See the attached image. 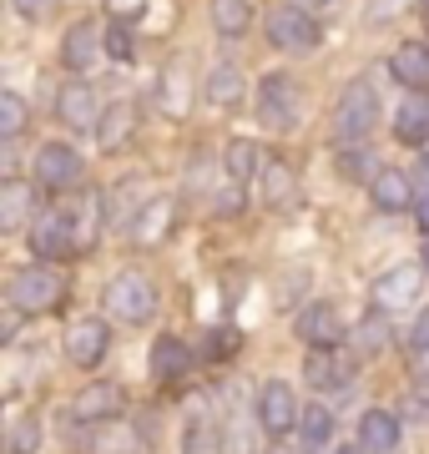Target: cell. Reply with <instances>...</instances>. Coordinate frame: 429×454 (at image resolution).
<instances>
[{"instance_id": "cell-1", "label": "cell", "mask_w": 429, "mask_h": 454, "mask_svg": "<svg viewBox=\"0 0 429 454\" xmlns=\"http://www.w3.org/2000/svg\"><path fill=\"white\" fill-rule=\"evenodd\" d=\"M11 313H20V318H31V313H51L61 309V298H66V283L51 273V268H20L16 278H11Z\"/></svg>"}, {"instance_id": "cell-2", "label": "cell", "mask_w": 429, "mask_h": 454, "mask_svg": "<svg viewBox=\"0 0 429 454\" xmlns=\"http://www.w3.org/2000/svg\"><path fill=\"white\" fill-rule=\"evenodd\" d=\"M106 309L112 318L121 324H152V313H157V288H152V278L142 273H121L106 283Z\"/></svg>"}, {"instance_id": "cell-3", "label": "cell", "mask_w": 429, "mask_h": 454, "mask_svg": "<svg viewBox=\"0 0 429 454\" xmlns=\"http://www.w3.org/2000/svg\"><path fill=\"white\" fill-rule=\"evenodd\" d=\"M374 121H379V97H374V86L369 82H354L339 97V112H333V131H339V142H363L369 131H374Z\"/></svg>"}, {"instance_id": "cell-4", "label": "cell", "mask_w": 429, "mask_h": 454, "mask_svg": "<svg viewBox=\"0 0 429 454\" xmlns=\"http://www.w3.org/2000/svg\"><path fill=\"white\" fill-rule=\"evenodd\" d=\"M31 172H35V187H46V192H71V187H82V177H86L82 157H76L66 142H46L41 146L35 162H31Z\"/></svg>"}, {"instance_id": "cell-5", "label": "cell", "mask_w": 429, "mask_h": 454, "mask_svg": "<svg viewBox=\"0 0 429 454\" xmlns=\"http://www.w3.org/2000/svg\"><path fill=\"white\" fill-rule=\"evenodd\" d=\"M258 121L268 131H288L298 121V82L293 76H283V71L263 76V86H258Z\"/></svg>"}, {"instance_id": "cell-6", "label": "cell", "mask_w": 429, "mask_h": 454, "mask_svg": "<svg viewBox=\"0 0 429 454\" xmlns=\"http://www.w3.org/2000/svg\"><path fill=\"white\" fill-rule=\"evenodd\" d=\"M318 16H308L303 5H278L268 16V41L278 51H314L318 46Z\"/></svg>"}, {"instance_id": "cell-7", "label": "cell", "mask_w": 429, "mask_h": 454, "mask_svg": "<svg viewBox=\"0 0 429 454\" xmlns=\"http://www.w3.org/2000/svg\"><path fill=\"white\" fill-rule=\"evenodd\" d=\"M76 223H71L66 212H41L31 223V253L35 258H46V262H61V258H71L76 253Z\"/></svg>"}, {"instance_id": "cell-8", "label": "cell", "mask_w": 429, "mask_h": 454, "mask_svg": "<svg viewBox=\"0 0 429 454\" xmlns=\"http://www.w3.org/2000/svg\"><path fill=\"white\" fill-rule=\"evenodd\" d=\"M112 348V328L101 324V318H82V324L66 328V358L76 369H97L101 358Z\"/></svg>"}, {"instance_id": "cell-9", "label": "cell", "mask_w": 429, "mask_h": 454, "mask_svg": "<svg viewBox=\"0 0 429 454\" xmlns=\"http://www.w3.org/2000/svg\"><path fill=\"white\" fill-rule=\"evenodd\" d=\"M258 419H263V429L268 434H283V429H298V399H293V389L283 384V379H268L263 384V394H258Z\"/></svg>"}, {"instance_id": "cell-10", "label": "cell", "mask_w": 429, "mask_h": 454, "mask_svg": "<svg viewBox=\"0 0 429 454\" xmlns=\"http://www.w3.org/2000/svg\"><path fill=\"white\" fill-rule=\"evenodd\" d=\"M101 106L97 101V91L86 82H71V86H61V97H56V116L66 121L71 131H91V127H101Z\"/></svg>"}, {"instance_id": "cell-11", "label": "cell", "mask_w": 429, "mask_h": 454, "mask_svg": "<svg viewBox=\"0 0 429 454\" xmlns=\"http://www.w3.org/2000/svg\"><path fill=\"white\" fill-rule=\"evenodd\" d=\"M106 56V35L91 26V20H82V26H71L66 35H61V61H66V71H91V66Z\"/></svg>"}, {"instance_id": "cell-12", "label": "cell", "mask_w": 429, "mask_h": 454, "mask_svg": "<svg viewBox=\"0 0 429 454\" xmlns=\"http://www.w3.org/2000/svg\"><path fill=\"white\" fill-rule=\"evenodd\" d=\"M121 404H127L121 384H112V379H97V384H86V389L76 394V419L106 424V419H116V414H121Z\"/></svg>"}, {"instance_id": "cell-13", "label": "cell", "mask_w": 429, "mask_h": 454, "mask_svg": "<svg viewBox=\"0 0 429 454\" xmlns=\"http://www.w3.org/2000/svg\"><path fill=\"white\" fill-rule=\"evenodd\" d=\"M298 339L308 343V348H324V354H329L333 343L344 339V318H339V309H329V303L303 309L298 313Z\"/></svg>"}, {"instance_id": "cell-14", "label": "cell", "mask_w": 429, "mask_h": 454, "mask_svg": "<svg viewBox=\"0 0 429 454\" xmlns=\"http://www.w3.org/2000/svg\"><path fill=\"white\" fill-rule=\"evenodd\" d=\"M389 71H394V82L404 86V91H429V46L425 41H404V46H394Z\"/></svg>"}, {"instance_id": "cell-15", "label": "cell", "mask_w": 429, "mask_h": 454, "mask_svg": "<svg viewBox=\"0 0 429 454\" xmlns=\"http://www.w3.org/2000/svg\"><path fill=\"white\" fill-rule=\"evenodd\" d=\"M359 450L363 454H394L399 450V419L389 409H363L359 419Z\"/></svg>"}, {"instance_id": "cell-16", "label": "cell", "mask_w": 429, "mask_h": 454, "mask_svg": "<svg viewBox=\"0 0 429 454\" xmlns=\"http://www.w3.org/2000/svg\"><path fill=\"white\" fill-rule=\"evenodd\" d=\"M369 197H374V207H379V212H404V207L414 202L410 172H399V167H384V172H374V182H369Z\"/></svg>"}, {"instance_id": "cell-17", "label": "cell", "mask_w": 429, "mask_h": 454, "mask_svg": "<svg viewBox=\"0 0 429 454\" xmlns=\"http://www.w3.org/2000/svg\"><path fill=\"white\" fill-rule=\"evenodd\" d=\"M187 364H192V354H187L182 339L162 333V339L152 343V379H157V384H177L182 373H187Z\"/></svg>"}, {"instance_id": "cell-18", "label": "cell", "mask_w": 429, "mask_h": 454, "mask_svg": "<svg viewBox=\"0 0 429 454\" xmlns=\"http://www.w3.org/2000/svg\"><path fill=\"white\" fill-rule=\"evenodd\" d=\"M394 142H404V146H425L429 142V101L425 97H404V101H399Z\"/></svg>"}, {"instance_id": "cell-19", "label": "cell", "mask_w": 429, "mask_h": 454, "mask_svg": "<svg viewBox=\"0 0 429 454\" xmlns=\"http://www.w3.org/2000/svg\"><path fill=\"white\" fill-rule=\"evenodd\" d=\"M157 106H162L167 116H177V121L192 112V76H187L182 66H172V71L157 76Z\"/></svg>"}, {"instance_id": "cell-20", "label": "cell", "mask_w": 429, "mask_h": 454, "mask_svg": "<svg viewBox=\"0 0 429 454\" xmlns=\"http://www.w3.org/2000/svg\"><path fill=\"white\" fill-rule=\"evenodd\" d=\"M132 131H136V106H132V101H112V106L101 112L97 137H101V146H106V152L127 146V142H132Z\"/></svg>"}, {"instance_id": "cell-21", "label": "cell", "mask_w": 429, "mask_h": 454, "mask_svg": "<svg viewBox=\"0 0 429 454\" xmlns=\"http://www.w3.org/2000/svg\"><path fill=\"white\" fill-rule=\"evenodd\" d=\"M414 293H419V268H394V273L374 278V303L379 309H399V303H410Z\"/></svg>"}, {"instance_id": "cell-22", "label": "cell", "mask_w": 429, "mask_h": 454, "mask_svg": "<svg viewBox=\"0 0 429 454\" xmlns=\"http://www.w3.org/2000/svg\"><path fill=\"white\" fill-rule=\"evenodd\" d=\"M31 207H35L31 182L11 177L5 187H0V227H5V232H16V227L26 223V217H31Z\"/></svg>"}, {"instance_id": "cell-23", "label": "cell", "mask_w": 429, "mask_h": 454, "mask_svg": "<svg viewBox=\"0 0 429 454\" xmlns=\"http://www.w3.org/2000/svg\"><path fill=\"white\" fill-rule=\"evenodd\" d=\"M167 232H172V202H142V212L132 217V238L157 247Z\"/></svg>"}, {"instance_id": "cell-24", "label": "cell", "mask_w": 429, "mask_h": 454, "mask_svg": "<svg viewBox=\"0 0 429 454\" xmlns=\"http://www.w3.org/2000/svg\"><path fill=\"white\" fill-rule=\"evenodd\" d=\"M207 16H213V31L232 41V35H248L253 5H248V0H213V5H207Z\"/></svg>"}, {"instance_id": "cell-25", "label": "cell", "mask_w": 429, "mask_h": 454, "mask_svg": "<svg viewBox=\"0 0 429 454\" xmlns=\"http://www.w3.org/2000/svg\"><path fill=\"white\" fill-rule=\"evenodd\" d=\"M243 97H248V82H243L238 66H217L213 76H207V101L213 106H238Z\"/></svg>"}, {"instance_id": "cell-26", "label": "cell", "mask_w": 429, "mask_h": 454, "mask_svg": "<svg viewBox=\"0 0 429 454\" xmlns=\"http://www.w3.org/2000/svg\"><path fill=\"white\" fill-rule=\"evenodd\" d=\"M293 197H298V177H293V167L268 162V167H263V202H268V207H288Z\"/></svg>"}, {"instance_id": "cell-27", "label": "cell", "mask_w": 429, "mask_h": 454, "mask_svg": "<svg viewBox=\"0 0 429 454\" xmlns=\"http://www.w3.org/2000/svg\"><path fill=\"white\" fill-rule=\"evenodd\" d=\"M263 172V157H258V142H248V137H238V142L228 146V182H243L248 177H258Z\"/></svg>"}, {"instance_id": "cell-28", "label": "cell", "mask_w": 429, "mask_h": 454, "mask_svg": "<svg viewBox=\"0 0 429 454\" xmlns=\"http://www.w3.org/2000/svg\"><path fill=\"white\" fill-rule=\"evenodd\" d=\"M91 454H147V444H142V434L127 429V424H106L97 434V444H91Z\"/></svg>"}, {"instance_id": "cell-29", "label": "cell", "mask_w": 429, "mask_h": 454, "mask_svg": "<svg viewBox=\"0 0 429 454\" xmlns=\"http://www.w3.org/2000/svg\"><path fill=\"white\" fill-rule=\"evenodd\" d=\"M298 439L308 444V450H324L333 439V414L324 404H314V409H303V419H298Z\"/></svg>"}, {"instance_id": "cell-30", "label": "cell", "mask_w": 429, "mask_h": 454, "mask_svg": "<svg viewBox=\"0 0 429 454\" xmlns=\"http://www.w3.org/2000/svg\"><path fill=\"white\" fill-rule=\"evenodd\" d=\"M26 121H31V112H26L20 91H0V137L16 142L20 131H26Z\"/></svg>"}, {"instance_id": "cell-31", "label": "cell", "mask_w": 429, "mask_h": 454, "mask_svg": "<svg viewBox=\"0 0 429 454\" xmlns=\"http://www.w3.org/2000/svg\"><path fill=\"white\" fill-rule=\"evenodd\" d=\"M5 450H11V454H35V450H41V419H16V424H11Z\"/></svg>"}, {"instance_id": "cell-32", "label": "cell", "mask_w": 429, "mask_h": 454, "mask_svg": "<svg viewBox=\"0 0 429 454\" xmlns=\"http://www.w3.org/2000/svg\"><path fill=\"white\" fill-rule=\"evenodd\" d=\"M106 56H112V61H136L132 26H121V20H112V26H106Z\"/></svg>"}, {"instance_id": "cell-33", "label": "cell", "mask_w": 429, "mask_h": 454, "mask_svg": "<svg viewBox=\"0 0 429 454\" xmlns=\"http://www.w3.org/2000/svg\"><path fill=\"white\" fill-rule=\"evenodd\" d=\"M339 172H344L348 182H363V172H384V167L369 157V146L359 152V142H354V152H344V157H339Z\"/></svg>"}, {"instance_id": "cell-34", "label": "cell", "mask_w": 429, "mask_h": 454, "mask_svg": "<svg viewBox=\"0 0 429 454\" xmlns=\"http://www.w3.org/2000/svg\"><path fill=\"white\" fill-rule=\"evenodd\" d=\"M303 373H308V384H318V389H339V384H344V373L333 369L329 354H324V358L308 354V369H303Z\"/></svg>"}, {"instance_id": "cell-35", "label": "cell", "mask_w": 429, "mask_h": 454, "mask_svg": "<svg viewBox=\"0 0 429 454\" xmlns=\"http://www.w3.org/2000/svg\"><path fill=\"white\" fill-rule=\"evenodd\" d=\"M384 333H389V328H384V318H369V324L359 328V348L379 354V348H384Z\"/></svg>"}, {"instance_id": "cell-36", "label": "cell", "mask_w": 429, "mask_h": 454, "mask_svg": "<svg viewBox=\"0 0 429 454\" xmlns=\"http://www.w3.org/2000/svg\"><path fill=\"white\" fill-rule=\"evenodd\" d=\"M207 339H213L207 343V354L213 358H228L232 348H238V333H228V328H217V333H207Z\"/></svg>"}, {"instance_id": "cell-37", "label": "cell", "mask_w": 429, "mask_h": 454, "mask_svg": "<svg viewBox=\"0 0 429 454\" xmlns=\"http://www.w3.org/2000/svg\"><path fill=\"white\" fill-rule=\"evenodd\" d=\"M11 11H16V16H26V20H41L51 11V0H11Z\"/></svg>"}, {"instance_id": "cell-38", "label": "cell", "mask_w": 429, "mask_h": 454, "mask_svg": "<svg viewBox=\"0 0 429 454\" xmlns=\"http://www.w3.org/2000/svg\"><path fill=\"white\" fill-rule=\"evenodd\" d=\"M410 348H414V354H425V348H429V309L419 313V324H414V333H410Z\"/></svg>"}, {"instance_id": "cell-39", "label": "cell", "mask_w": 429, "mask_h": 454, "mask_svg": "<svg viewBox=\"0 0 429 454\" xmlns=\"http://www.w3.org/2000/svg\"><path fill=\"white\" fill-rule=\"evenodd\" d=\"M238 202H243V192H238V182H232L228 192L217 197V212H222V217H232V212H238Z\"/></svg>"}, {"instance_id": "cell-40", "label": "cell", "mask_w": 429, "mask_h": 454, "mask_svg": "<svg viewBox=\"0 0 429 454\" xmlns=\"http://www.w3.org/2000/svg\"><path fill=\"white\" fill-rule=\"evenodd\" d=\"M414 223L429 232V192H425V197H414Z\"/></svg>"}, {"instance_id": "cell-41", "label": "cell", "mask_w": 429, "mask_h": 454, "mask_svg": "<svg viewBox=\"0 0 429 454\" xmlns=\"http://www.w3.org/2000/svg\"><path fill=\"white\" fill-rule=\"evenodd\" d=\"M136 5H142V0H112V11H116V16H132Z\"/></svg>"}, {"instance_id": "cell-42", "label": "cell", "mask_w": 429, "mask_h": 454, "mask_svg": "<svg viewBox=\"0 0 429 454\" xmlns=\"http://www.w3.org/2000/svg\"><path fill=\"white\" fill-rule=\"evenodd\" d=\"M425 273H429V232H425Z\"/></svg>"}, {"instance_id": "cell-43", "label": "cell", "mask_w": 429, "mask_h": 454, "mask_svg": "<svg viewBox=\"0 0 429 454\" xmlns=\"http://www.w3.org/2000/svg\"><path fill=\"white\" fill-rule=\"evenodd\" d=\"M329 454H359V450H329Z\"/></svg>"}, {"instance_id": "cell-44", "label": "cell", "mask_w": 429, "mask_h": 454, "mask_svg": "<svg viewBox=\"0 0 429 454\" xmlns=\"http://www.w3.org/2000/svg\"><path fill=\"white\" fill-rule=\"evenodd\" d=\"M425 31H429V5H425Z\"/></svg>"}]
</instances>
